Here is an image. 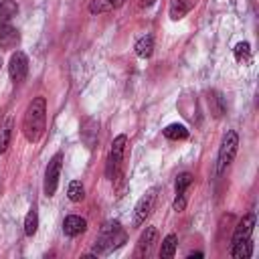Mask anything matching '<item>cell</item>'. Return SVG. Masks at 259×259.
I'll return each instance as SVG.
<instances>
[{"label":"cell","instance_id":"cell-1","mask_svg":"<svg viewBox=\"0 0 259 259\" xmlns=\"http://www.w3.org/2000/svg\"><path fill=\"white\" fill-rule=\"evenodd\" d=\"M45 130H47V99L42 95H38L28 103V107L24 111L22 134H24L26 142L36 144L42 138Z\"/></svg>","mask_w":259,"mask_h":259},{"label":"cell","instance_id":"cell-5","mask_svg":"<svg viewBox=\"0 0 259 259\" xmlns=\"http://www.w3.org/2000/svg\"><path fill=\"white\" fill-rule=\"evenodd\" d=\"M61 166H63V154L57 152V154L49 160L47 170H45V194H47V196H53L55 190H57L59 174H61Z\"/></svg>","mask_w":259,"mask_h":259},{"label":"cell","instance_id":"cell-19","mask_svg":"<svg viewBox=\"0 0 259 259\" xmlns=\"http://www.w3.org/2000/svg\"><path fill=\"white\" fill-rule=\"evenodd\" d=\"M208 105H210V111L214 117H223L225 113V99L219 91H210L208 93Z\"/></svg>","mask_w":259,"mask_h":259},{"label":"cell","instance_id":"cell-25","mask_svg":"<svg viewBox=\"0 0 259 259\" xmlns=\"http://www.w3.org/2000/svg\"><path fill=\"white\" fill-rule=\"evenodd\" d=\"M251 55V49H249V42H239L235 47V59L237 61H247Z\"/></svg>","mask_w":259,"mask_h":259},{"label":"cell","instance_id":"cell-8","mask_svg":"<svg viewBox=\"0 0 259 259\" xmlns=\"http://www.w3.org/2000/svg\"><path fill=\"white\" fill-rule=\"evenodd\" d=\"M192 184V174L190 172H182L176 176V184H174V190H176V198H174V210L180 212L186 208V188Z\"/></svg>","mask_w":259,"mask_h":259},{"label":"cell","instance_id":"cell-21","mask_svg":"<svg viewBox=\"0 0 259 259\" xmlns=\"http://www.w3.org/2000/svg\"><path fill=\"white\" fill-rule=\"evenodd\" d=\"M38 231V212H36V206H32L24 219V235L26 237H34Z\"/></svg>","mask_w":259,"mask_h":259},{"label":"cell","instance_id":"cell-3","mask_svg":"<svg viewBox=\"0 0 259 259\" xmlns=\"http://www.w3.org/2000/svg\"><path fill=\"white\" fill-rule=\"evenodd\" d=\"M237 148H239V136L237 132H227L223 142H221V148H219V156H217V174H223L231 162L235 160L237 156Z\"/></svg>","mask_w":259,"mask_h":259},{"label":"cell","instance_id":"cell-27","mask_svg":"<svg viewBox=\"0 0 259 259\" xmlns=\"http://www.w3.org/2000/svg\"><path fill=\"white\" fill-rule=\"evenodd\" d=\"M188 257H202V253H200V251H196V253H188Z\"/></svg>","mask_w":259,"mask_h":259},{"label":"cell","instance_id":"cell-23","mask_svg":"<svg viewBox=\"0 0 259 259\" xmlns=\"http://www.w3.org/2000/svg\"><path fill=\"white\" fill-rule=\"evenodd\" d=\"M10 138H12V117H8L0 125V154H4L6 148L10 146Z\"/></svg>","mask_w":259,"mask_h":259},{"label":"cell","instance_id":"cell-17","mask_svg":"<svg viewBox=\"0 0 259 259\" xmlns=\"http://www.w3.org/2000/svg\"><path fill=\"white\" fill-rule=\"evenodd\" d=\"M176 245H178V237L174 233L166 235L164 241H162V247H160V257L162 259H172L174 253H176Z\"/></svg>","mask_w":259,"mask_h":259},{"label":"cell","instance_id":"cell-13","mask_svg":"<svg viewBox=\"0 0 259 259\" xmlns=\"http://www.w3.org/2000/svg\"><path fill=\"white\" fill-rule=\"evenodd\" d=\"M192 6H194V0H170L168 14L172 20H180L190 12Z\"/></svg>","mask_w":259,"mask_h":259},{"label":"cell","instance_id":"cell-18","mask_svg":"<svg viewBox=\"0 0 259 259\" xmlns=\"http://www.w3.org/2000/svg\"><path fill=\"white\" fill-rule=\"evenodd\" d=\"M231 255L235 259H249L253 255V243H251V239L241 241L237 245H231Z\"/></svg>","mask_w":259,"mask_h":259},{"label":"cell","instance_id":"cell-28","mask_svg":"<svg viewBox=\"0 0 259 259\" xmlns=\"http://www.w3.org/2000/svg\"><path fill=\"white\" fill-rule=\"evenodd\" d=\"M0 67H2V61H0Z\"/></svg>","mask_w":259,"mask_h":259},{"label":"cell","instance_id":"cell-26","mask_svg":"<svg viewBox=\"0 0 259 259\" xmlns=\"http://www.w3.org/2000/svg\"><path fill=\"white\" fill-rule=\"evenodd\" d=\"M156 0H142V6H152Z\"/></svg>","mask_w":259,"mask_h":259},{"label":"cell","instance_id":"cell-12","mask_svg":"<svg viewBox=\"0 0 259 259\" xmlns=\"http://www.w3.org/2000/svg\"><path fill=\"white\" fill-rule=\"evenodd\" d=\"M156 235H158L156 227H146V231L142 233V237H140V241H138L136 257H142V255H146V253L150 251V247H152L154 241H156Z\"/></svg>","mask_w":259,"mask_h":259},{"label":"cell","instance_id":"cell-15","mask_svg":"<svg viewBox=\"0 0 259 259\" xmlns=\"http://www.w3.org/2000/svg\"><path fill=\"white\" fill-rule=\"evenodd\" d=\"M134 49H136V55H138L140 59H150L152 53H154V36H152V34L140 36Z\"/></svg>","mask_w":259,"mask_h":259},{"label":"cell","instance_id":"cell-4","mask_svg":"<svg viewBox=\"0 0 259 259\" xmlns=\"http://www.w3.org/2000/svg\"><path fill=\"white\" fill-rule=\"evenodd\" d=\"M127 138L121 134L111 142L109 148V156H107V176L109 180H117L119 172H121V160H123V150H125Z\"/></svg>","mask_w":259,"mask_h":259},{"label":"cell","instance_id":"cell-20","mask_svg":"<svg viewBox=\"0 0 259 259\" xmlns=\"http://www.w3.org/2000/svg\"><path fill=\"white\" fill-rule=\"evenodd\" d=\"M81 138H83V142H85L89 148H93V144L97 142V123H95L93 119H87V121H85V125H83V130H81Z\"/></svg>","mask_w":259,"mask_h":259},{"label":"cell","instance_id":"cell-2","mask_svg":"<svg viewBox=\"0 0 259 259\" xmlns=\"http://www.w3.org/2000/svg\"><path fill=\"white\" fill-rule=\"evenodd\" d=\"M125 241V233L121 229V225L117 221H107L99 235H97V241H95V253H109L111 249L119 247L121 243Z\"/></svg>","mask_w":259,"mask_h":259},{"label":"cell","instance_id":"cell-16","mask_svg":"<svg viewBox=\"0 0 259 259\" xmlns=\"http://www.w3.org/2000/svg\"><path fill=\"white\" fill-rule=\"evenodd\" d=\"M164 138L172 140V142H178V140H186L188 138V130L186 125L182 123H170L164 127Z\"/></svg>","mask_w":259,"mask_h":259},{"label":"cell","instance_id":"cell-11","mask_svg":"<svg viewBox=\"0 0 259 259\" xmlns=\"http://www.w3.org/2000/svg\"><path fill=\"white\" fill-rule=\"evenodd\" d=\"M20 40V34L8 22H0V49H14Z\"/></svg>","mask_w":259,"mask_h":259},{"label":"cell","instance_id":"cell-10","mask_svg":"<svg viewBox=\"0 0 259 259\" xmlns=\"http://www.w3.org/2000/svg\"><path fill=\"white\" fill-rule=\"evenodd\" d=\"M85 229H87V221H85L83 217L69 214V217H65V221H63V233H65L67 237H77V235H81Z\"/></svg>","mask_w":259,"mask_h":259},{"label":"cell","instance_id":"cell-9","mask_svg":"<svg viewBox=\"0 0 259 259\" xmlns=\"http://www.w3.org/2000/svg\"><path fill=\"white\" fill-rule=\"evenodd\" d=\"M253 227H255V214L249 212V214H245V217L239 221V225L235 227L233 243H231V245H237V243H241V241L251 239V235H253Z\"/></svg>","mask_w":259,"mask_h":259},{"label":"cell","instance_id":"cell-24","mask_svg":"<svg viewBox=\"0 0 259 259\" xmlns=\"http://www.w3.org/2000/svg\"><path fill=\"white\" fill-rule=\"evenodd\" d=\"M67 194H69V200H73V202H81V200L85 198V188H83V184H81L79 180H73V182H69Z\"/></svg>","mask_w":259,"mask_h":259},{"label":"cell","instance_id":"cell-22","mask_svg":"<svg viewBox=\"0 0 259 259\" xmlns=\"http://www.w3.org/2000/svg\"><path fill=\"white\" fill-rule=\"evenodd\" d=\"M18 12V6L16 2L12 0H2L0 2V22H10Z\"/></svg>","mask_w":259,"mask_h":259},{"label":"cell","instance_id":"cell-7","mask_svg":"<svg viewBox=\"0 0 259 259\" xmlns=\"http://www.w3.org/2000/svg\"><path fill=\"white\" fill-rule=\"evenodd\" d=\"M8 75L14 83H20L26 75H28V59L22 51L12 53L10 61H8Z\"/></svg>","mask_w":259,"mask_h":259},{"label":"cell","instance_id":"cell-6","mask_svg":"<svg viewBox=\"0 0 259 259\" xmlns=\"http://www.w3.org/2000/svg\"><path fill=\"white\" fill-rule=\"evenodd\" d=\"M154 200H156V188H150L136 204L134 208V227H140L142 223H146V219L150 217L152 208H154Z\"/></svg>","mask_w":259,"mask_h":259},{"label":"cell","instance_id":"cell-14","mask_svg":"<svg viewBox=\"0 0 259 259\" xmlns=\"http://www.w3.org/2000/svg\"><path fill=\"white\" fill-rule=\"evenodd\" d=\"M125 0H91L89 4V12L91 14H103V12H111L119 6H123Z\"/></svg>","mask_w":259,"mask_h":259}]
</instances>
